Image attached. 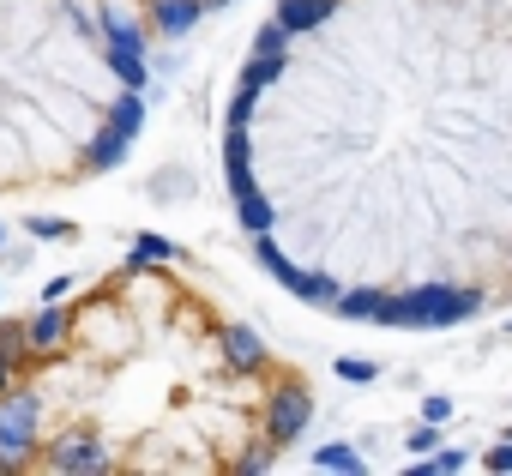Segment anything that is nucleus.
<instances>
[{
  "label": "nucleus",
  "mask_w": 512,
  "mask_h": 476,
  "mask_svg": "<svg viewBox=\"0 0 512 476\" xmlns=\"http://www.w3.org/2000/svg\"><path fill=\"white\" fill-rule=\"evenodd\" d=\"M482 308L476 290H452V284H428L410 296H380L374 326H398V332H434V326H458Z\"/></svg>",
  "instance_id": "f257e3e1"
},
{
  "label": "nucleus",
  "mask_w": 512,
  "mask_h": 476,
  "mask_svg": "<svg viewBox=\"0 0 512 476\" xmlns=\"http://www.w3.org/2000/svg\"><path fill=\"white\" fill-rule=\"evenodd\" d=\"M43 434V398L37 392H0V464H25Z\"/></svg>",
  "instance_id": "f03ea898"
},
{
  "label": "nucleus",
  "mask_w": 512,
  "mask_h": 476,
  "mask_svg": "<svg viewBox=\"0 0 512 476\" xmlns=\"http://www.w3.org/2000/svg\"><path fill=\"white\" fill-rule=\"evenodd\" d=\"M308 422H314V404H308V392H302V386L272 392V416H266V440H272V446H290Z\"/></svg>",
  "instance_id": "7ed1b4c3"
},
{
  "label": "nucleus",
  "mask_w": 512,
  "mask_h": 476,
  "mask_svg": "<svg viewBox=\"0 0 512 476\" xmlns=\"http://www.w3.org/2000/svg\"><path fill=\"white\" fill-rule=\"evenodd\" d=\"M223 175H229V193L235 199L253 187V139H247V127H229L223 133Z\"/></svg>",
  "instance_id": "20e7f679"
},
{
  "label": "nucleus",
  "mask_w": 512,
  "mask_h": 476,
  "mask_svg": "<svg viewBox=\"0 0 512 476\" xmlns=\"http://www.w3.org/2000/svg\"><path fill=\"white\" fill-rule=\"evenodd\" d=\"M67 326H73V314H67V308H55V302H43V314L25 326V350H31V356H49V350H61Z\"/></svg>",
  "instance_id": "39448f33"
},
{
  "label": "nucleus",
  "mask_w": 512,
  "mask_h": 476,
  "mask_svg": "<svg viewBox=\"0 0 512 476\" xmlns=\"http://www.w3.org/2000/svg\"><path fill=\"white\" fill-rule=\"evenodd\" d=\"M49 470H109V452L97 440L73 434V440H55L49 446Z\"/></svg>",
  "instance_id": "423d86ee"
},
{
  "label": "nucleus",
  "mask_w": 512,
  "mask_h": 476,
  "mask_svg": "<svg viewBox=\"0 0 512 476\" xmlns=\"http://www.w3.org/2000/svg\"><path fill=\"white\" fill-rule=\"evenodd\" d=\"M338 13V0H278V25L296 37V31H314L320 19Z\"/></svg>",
  "instance_id": "0eeeda50"
},
{
  "label": "nucleus",
  "mask_w": 512,
  "mask_h": 476,
  "mask_svg": "<svg viewBox=\"0 0 512 476\" xmlns=\"http://www.w3.org/2000/svg\"><path fill=\"white\" fill-rule=\"evenodd\" d=\"M151 19H157L163 37H181V31H193V19H205V7H199V0H157Z\"/></svg>",
  "instance_id": "6e6552de"
},
{
  "label": "nucleus",
  "mask_w": 512,
  "mask_h": 476,
  "mask_svg": "<svg viewBox=\"0 0 512 476\" xmlns=\"http://www.w3.org/2000/svg\"><path fill=\"white\" fill-rule=\"evenodd\" d=\"M223 356H229V368H260V338H253L247 326H223Z\"/></svg>",
  "instance_id": "1a4fd4ad"
},
{
  "label": "nucleus",
  "mask_w": 512,
  "mask_h": 476,
  "mask_svg": "<svg viewBox=\"0 0 512 476\" xmlns=\"http://www.w3.org/2000/svg\"><path fill=\"white\" fill-rule=\"evenodd\" d=\"M103 43H109V49H127V55H145V31H139L133 19H121V13L103 19Z\"/></svg>",
  "instance_id": "9d476101"
},
{
  "label": "nucleus",
  "mask_w": 512,
  "mask_h": 476,
  "mask_svg": "<svg viewBox=\"0 0 512 476\" xmlns=\"http://www.w3.org/2000/svg\"><path fill=\"white\" fill-rule=\"evenodd\" d=\"M103 61L115 67V79H121L127 91H145V79H151V73H145V55H127V49H109V43H103Z\"/></svg>",
  "instance_id": "9b49d317"
},
{
  "label": "nucleus",
  "mask_w": 512,
  "mask_h": 476,
  "mask_svg": "<svg viewBox=\"0 0 512 476\" xmlns=\"http://www.w3.org/2000/svg\"><path fill=\"white\" fill-rule=\"evenodd\" d=\"M284 55H247V67H241V85H253V91H266L272 79H284Z\"/></svg>",
  "instance_id": "f8f14e48"
},
{
  "label": "nucleus",
  "mask_w": 512,
  "mask_h": 476,
  "mask_svg": "<svg viewBox=\"0 0 512 476\" xmlns=\"http://www.w3.org/2000/svg\"><path fill=\"white\" fill-rule=\"evenodd\" d=\"M127 145H133L127 133H115V127H103V133L91 139V169H115V163L127 157Z\"/></svg>",
  "instance_id": "ddd939ff"
},
{
  "label": "nucleus",
  "mask_w": 512,
  "mask_h": 476,
  "mask_svg": "<svg viewBox=\"0 0 512 476\" xmlns=\"http://www.w3.org/2000/svg\"><path fill=\"white\" fill-rule=\"evenodd\" d=\"M374 308H380V290H338L332 302L338 320H374Z\"/></svg>",
  "instance_id": "4468645a"
},
{
  "label": "nucleus",
  "mask_w": 512,
  "mask_h": 476,
  "mask_svg": "<svg viewBox=\"0 0 512 476\" xmlns=\"http://www.w3.org/2000/svg\"><path fill=\"white\" fill-rule=\"evenodd\" d=\"M235 211H241V229H247V235H260V229H272V205L260 199V187H247V193L235 199Z\"/></svg>",
  "instance_id": "2eb2a0df"
},
{
  "label": "nucleus",
  "mask_w": 512,
  "mask_h": 476,
  "mask_svg": "<svg viewBox=\"0 0 512 476\" xmlns=\"http://www.w3.org/2000/svg\"><path fill=\"white\" fill-rule=\"evenodd\" d=\"M109 127H115V133H127V139L145 127V103H139V91H127V97L109 109Z\"/></svg>",
  "instance_id": "dca6fc26"
},
{
  "label": "nucleus",
  "mask_w": 512,
  "mask_h": 476,
  "mask_svg": "<svg viewBox=\"0 0 512 476\" xmlns=\"http://www.w3.org/2000/svg\"><path fill=\"white\" fill-rule=\"evenodd\" d=\"M314 464H320V470H344V476H356V470H362V452L344 446V440H332V446L314 452Z\"/></svg>",
  "instance_id": "f3484780"
},
{
  "label": "nucleus",
  "mask_w": 512,
  "mask_h": 476,
  "mask_svg": "<svg viewBox=\"0 0 512 476\" xmlns=\"http://www.w3.org/2000/svg\"><path fill=\"white\" fill-rule=\"evenodd\" d=\"M0 356H7V362H31V350H25V326L19 320H7V326H0Z\"/></svg>",
  "instance_id": "a211bd4d"
},
{
  "label": "nucleus",
  "mask_w": 512,
  "mask_h": 476,
  "mask_svg": "<svg viewBox=\"0 0 512 476\" xmlns=\"http://www.w3.org/2000/svg\"><path fill=\"white\" fill-rule=\"evenodd\" d=\"M133 260H139V266H163V260H175V248L163 242V235H139V242H133Z\"/></svg>",
  "instance_id": "6ab92c4d"
},
{
  "label": "nucleus",
  "mask_w": 512,
  "mask_h": 476,
  "mask_svg": "<svg viewBox=\"0 0 512 476\" xmlns=\"http://www.w3.org/2000/svg\"><path fill=\"white\" fill-rule=\"evenodd\" d=\"M253 109H260V91H253V85H235V103H229V127H253Z\"/></svg>",
  "instance_id": "aec40b11"
},
{
  "label": "nucleus",
  "mask_w": 512,
  "mask_h": 476,
  "mask_svg": "<svg viewBox=\"0 0 512 476\" xmlns=\"http://www.w3.org/2000/svg\"><path fill=\"white\" fill-rule=\"evenodd\" d=\"M284 49H290V31L284 25H266L260 37H253V55H284Z\"/></svg>",
  "instance_id": "412c9836"
},
{
  "label": "nucleus",
  "mask_w": 512,
  "mask_h": 476,
  "mask_svg": "<svg viewBox=\"0 0 512 476\" xmlns=\"http://www.w3.org/2000/svg\"><path fill=\"white\" fill-rule=\"evenodd\" d=\"M338 380H350V386H368V380H374V362H356V356H350V362H338Z\"/></svg>",
  "instance_id": "4be33fe9"
},
{
  "label": "nucleus",
  "mask_w": 512,
  "mask_h": 476,
  "mask_svg": "<svg viewBox=\"0 0 512 476\" xmlns=\"http://www.w3.org/2000/svg\"><path fill=\"white\" fill-rule=\"evenodd\" d=\"M482 464H488V470H500V476H512V440H500L494 452H482Z\"/></svg>",
  "instance_id": "5701e85b"
},
{
  "label": "nucleus",
  "mask_w": 512,
  "mask_h": 476,
  "mask_svg": "<svg viewBox=\"0 0 512 476\" xmlns=\"http://www.w3.org/2000/svg\"><path fill=\"white\" fill-rule=\"evenodd\" d=\"M31 235H73V223H61V217H31Z\"/></svg>",
  "instance_id": "b1692460"
},
{
  "label": "nucleus",
  "mask_w": 512,
  "mask_h": 476,
  "mask_svg": "<svg viewBox=\"0 0 512 476\" xmlns=\"http://www.w3.org/2000/svg\"><path fill=\"white\" fill-rule=\"evenodd\" d=\"M434 440H440V422H422V428H416V434H410V446H416V452H428V446H434Z\"/></svg>",
  "instance_id": "393cba45"
},
{
  "label": "nucleus",
  "mask_w": 512,
  "mask_h": 476,
  "mask_svg": "<svg viewBox=\"0 0 512 476\" xmlns=\"http://www.w3.org/2000/svg\"><path fill=\"white\" fill-rule=\"evenodd\" d=\"M446 416H452V404H446V398H428V404H422V422H446Z\"/></svg>",
  "instance_id": "a878e982"
},
{
  "label": "nucleus",
  "mask_w": 512,
  "mask_h": 476,
  "mask_svg": "<svg viewBox=\"0 0 512 476\" xmlns=\"http://www.w3.org/2000/svg\"><path fill=\"white\" fill-rule=\"evenodd\" d=\"M464 464H470V458H464V452H440V458H434V464H428V470H464Z\"/></svg>",
  "instance_id": "bb28decb"
},
{
  "label": "nucleus",
  "mask_w": 512,
  "mask_h": 476,
  "mask_svg": "<svg viewBox=\"0 0 512 476\" xmlns=\"http://www.w3.org/2000/svg\"><path fill=\"white\" fill-rule=\"evenodd\" d=\"M13 380H19V362H7V356H0V392H7Z\"/></svg>",
  "instance_id": "cd10ccee"
},
{
  "label": "nucleus",
  "mask_w": 512,
  "mask_h": 476,
  "mask_svg": "<svg viewBox=\"0 0 512 476\" xmlns=\"http://www.w3.org/2000/svg\"><path fill=\"white\" fill-rule=\"evenodd\" d=\"M199 7H205V13H217V7H229V0H199Z\"/></svg>",
  "instance_id": "c85d7f7f"
},
{
  "label": "nucleus",
  "mask_w": 512,
  "mask_h": 476,
  "mask_svg": "<svg viewBox=\"0 0 512 476\" xmlns=\"http://www.w3.org/2000/svg\"><path fill=\"white\" fill-rule=\"evenodd\" d=\"M0 242H7V229H0Z\"/></svg>",
  "instance_id": "c756f323"
}]
</instances>
